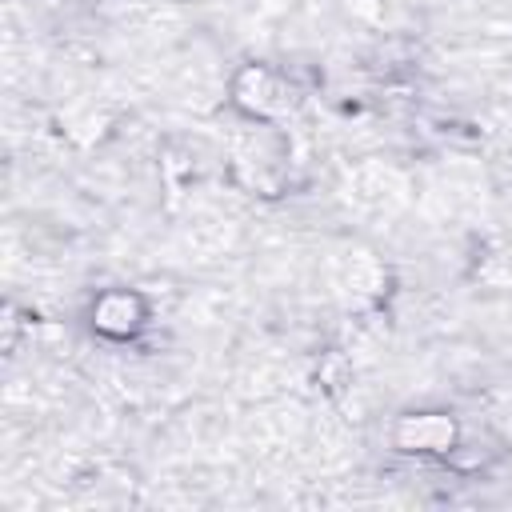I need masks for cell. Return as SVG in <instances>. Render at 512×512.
I'll return each instance as SVG.
<instances>
[{
	"label": "cell",
	"instance_id": "6da1fadb",
	"mask_svg": "<svg viewBox=\"0 0 512 512\" xmlns=\"http://www.w3.org/2000/svg\"><path fill=\"white\" fill-rule=\"evenodd\" d=\"M144 320H148V308L132 288H108L88 308L92 332H100L108 340H132L144 328Z\"/></svg>",
	"mask_w": 512,
	"mask_h": 512
},
{
	"label": "cell",
	"instance_id": "7a4b0ae2",
	"mask_svg": "<svg viewBox=\"0 0 512 512\" xmlns=\"http://www.w3.org/2000/svg\"><path fill=\"white\" fill-rule=\"evenodd\" d=\"M400 432H412V440H400L408 452H452V440H456V424L440 412H420V416H408L400 424Z\"/></svg>",
	"mask_w": 512,
	"mask_h": 512
}]
</instances>
